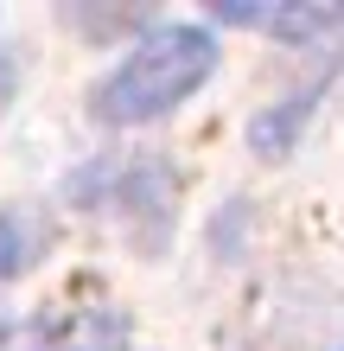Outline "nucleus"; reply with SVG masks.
Returning <instances> with one entry per match:
<instances>
[{
  "mask_svg": "<svg viewBox=\"0 0 344 351\" xmlns=\"http://www.w3.org/2000/svg\"><path fill=\"white\" fill-rule=\"evenodd\" d=\"M128 345V313L90 306L77 319H13L0 313V351H121Z\"/></svg>",
  "mask_w": 344,
  "mask_h": 351,
  "instance_id": "f03ea898",
  "label": "nucleus"
},
{
  "mask_svg": "<svg viewBox=\"0 0 344 351\" xmlns=\"http://www.w3.org/2000/svg\"><path fill=\"white\" fill-rule=\"evenodd\" d=\"M211 13L224 19V26H255V32H274V38H293V45H306V38H326L338 26V7H242V0H211Z\"/></svg>",
  "mask_w": 344,
  "mask_h": 351,
  "instance_id": "7ed1b4c3",
  "label": "nucleus"
},
{
  "mask_svg": "<svg viewBox=\"0 0 344 351\" xmlns=\"http://www.w3.org/2000/svg\"><path fill=\"white\" fill-rule=\"evenodd\" d=\"M26 262H32V243H26V230H19L13 217H0V281H7V275H19Z\"/></svg>",
  "mask_w": 344,
  "mask_h": 351,
  "instance_id": "20e7f679",
  "label": "nucleus"
},
{
  "mask_svg": "<svg viewBox=\"0 0 344 351\" xmlns=\"http://www.w3.org/2000/svg\"><path fill=\"white\" fill-rule=\"evenodd\" d=\"M211 71H217V45L204 26H159L96 84V121H115V128L153 121L172 102H185Z\"/></svg>",
  "mask_w": 344,
  "mask_h": 351,
  "instance_id": "f257e3e1",
  "label": "nucleus"
}]
</instances>
